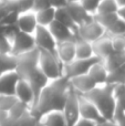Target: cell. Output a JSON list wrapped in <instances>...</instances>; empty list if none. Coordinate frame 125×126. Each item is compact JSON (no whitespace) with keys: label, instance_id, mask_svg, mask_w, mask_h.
Wrapping results in <instances>:
<instances>
[{"label":"cell","instance_id":"cell-31","mask_svg":"<svg viewBox=\"0 0 125 126\" xmlns=\"http://www.w3.org/2000/svg\"><path fill=\"white\" fill-rule=\"evenodd\" d=\"M72 126H99V123L92 120H88V118L79 117V120L74 123Z\"/></svg>","mask_w":125,"mask_h":126},{"label":"cell","instance_id":"cell-15","mask_svg":"<svg viewBox=\"0 0 125 126\" xmlns=\"http://www.w3.org/2000/svg\"><path fill=\"white\" fill-rule=\"evenodd\" d=\"M55 54L58 59L63 65L72 62L75 59V42L74 40L70 41H64L57 43L55 49Z\"/></svg>","mask_w":125,"mask_h":126},{"label":"cell","instance_id":"cell-7","mask_svg":"<svg viewBox=\"0 0 125 126\" xmlns=\"http://www.w3.org/2000/svg\"><path fill=\"white\" fill-rule=\"evenodd\" d=\"M99 60L101 59L97 57H92L90 59H74L72 62L63 65V75L68 79H71L73 76L86 74L92 64Z\"/></svg>","mask_w":125,"mask_h":126},{"label":"cell","instance_id":"cell-11","mask_svg":"<svg viewBox=\"0 0 125 126\" xmlns=\"http://www.w3.org/2000/svg\"><path fill=\"white\" fill-rule=\"evenodd\" d=\"M15 97L17 101L27 105L30 109H32L33 104H34L35 100H37V96H35L33 87L31 86V84L28 81L23 80V79H20L18 81L17 86H16Z\"/></svg>","mask_w":125,"mask_h":126},{"label":"cell","instance_id":"cell-21","mask_svg":"<svg viewBox=\"0 0 125 126\" xmlns=\"http://www.w3.org/2000/svg\"><path fill=\"white\" fill-rule=\"evenodd\" d=\"M75 59H90L95 57L93 52L92 43L82 40L80 38H75Z\"/></svg>","mask_w":125,"mask_h":126},{"label":"cell","instance_id":"cell-20","mask_svg":"<svg viewBox=\"0 0 125 126\" xmlns=\"http://www.w3.org/2000/svg\"><path fill=\"white\" fill-rule=\"evenodd\" d=\"M38 24L41 27H49L55 20V9L50 6L35 10Z\"/></svg>","mask_w":125,"mask_h":126},{"label":"cell","instance_id":"cell-35","mask_svg":"<svg viewBox=\"0 0 125 126\" xmlns=\"http://www.w3.org/2000/svg\"><path fill=\"white\" fill-rule=\"evenodd\" d=\"M117 16H119L122 20H124L125 21V6L124 7H120V8L117 9Z\"/></svg>","mask_w":125,"mask_h":126},{"label":"cell","instance_id":"cell-27","mask_svg":"<svg viewBox=\"0 0 125 126\" xmlns=\"http://www.w3.org/2000/svg\"><path fill=\"white\" fill-rule=\"evenodd\" d=\"M115 101H116V109L125 113V85L119 84L114 87Z\"/></svg>","mask_w":125,"mask_h":126},{"label":"cell","instance_id":"cell-17","mask_svg":"<svg viewBox=\"0 0 125 126\" xmlns=\"http://www.w3.org/2000/svg\"><path fill=\"white\" fill-rule=\"evenodd\" d=\"M92 47H93L94 55L97 58H100L101 60H104L105 58H108L109 55H111L113 52H114V48H113V43H112V38H111L109 34H105L104 37H102L101 39H99L95 42H93Z\"/></svg>","mask_w":125,"mask_h":126},{"label":"cell","instance_id":"cell-5","mask_svg":"<svg viewBox=\"0 0 125 126\" xmlns=\"http://www.w3.org/2000/svg\"><path fill=\"white\" fill-rule=\"evenodd\" d=\"M35 48L37 47L33 35L21 32L19 30L11 40V55L13 57H19L24 53H28L34 50Z\"/></svg>","mask_w":125,"mask_h":126},{"label":"cell","instance_id":"cell-32","mask_svg":"<svg viewBox=\"0 0 125 126\" xmlns=\"http://www.w3.org/2000/svg\"><path fill=\"white\" fill-rule=\"evenodd\" d=\"M113 120H114V122L116 123L117 126H125V113L116 109Z\"/></svg>","mask_w":125,"mask_h":126},{"label":"cell","instance_id":"cell-1","mask_svg":"<svg viewBox=\"0 0 125 126\" xmlns=\"http://www.w3.org/2000/svg\"><path fill=\"white\" fill-rule=\"evenodd\" d=\"M69 87V79L64 75L57 80L49 81L39 93L35 103L31 109L37 118L51 111H62L66 100Z\"/></svg>","mask_w":125,"mask_h":126},{"label":"cell","instance_id":"cell-29","mask_svg":"<svg viewBox=\"0 0 125 126\" xmlns=\"http://www.w3.org/2000/svg\"><path fill=\"white\" fill-rule=\"evenodd\" d=\"M94 18L95 20H97L105 28V30H108L115 22V20L119 18V16H117V12H115V13H105V15H96L94 16Z\"/></svg>","mask_w":125,"mask_h":126},{"label":"cell","instance_id":"cell-18","mask_svg":"<svg viewBox=\"0 0 125 126\" xmlns=\"http://www.w3.org/2000/svg\"><path fill=\"white\" fill-rule=\"evenodd\" d=\"M88 74H89V76L94 81L96 85H103V84L108 83L110 72L106 69L103 60H99V61H96L94 64H92V66L89 69Z\"/></svg>","mask_w":125,"mask_h":126},{"label":"cell","instance_id":"cell-30","mask_svg":"<svg viewBox=\"0 0 125 126\" xmlns=\"http://www.w3.org/2000/svg\"><path fill=\"white\" fill-rule=\"evenodd\" d=\"M101 0H81V4L85 8V10L92 16H94L95 10H96L97 4L100 3Z\"/></svg>","mask_w":125,"mask_h":126},{"label":"cell","instance_id":"cell-37","mask_svg":"<svg viewBox=\"0 0 125 126\" xmlns=\"http://www.w3.org/2000/svg\"><path fill=\"white\" fill-rule=\"evenodd\" d=\"M81 0H68V2L70 3V2H80Z\"/></svg>","mask_w":125,"mask_h":126},{"label":"cell","instance_id":"cell-24","mask_svg":"<svg viewBox=\"0 0 125 126\" xmlns=\"http://www.w3.org/2000/svg\"><path fill=\"white\" fill-rule=\"evenodd\" d=\"M117 9H119V6L116 4L115 0H101L96 7L94 16L105 15V13H115L117 12Z\"/></svg>","mask_w":125,"mask_h":126},{"label":"cell","instance_id":"cell-36","mask_svg":"<svg viewBox=\"0 0 125 126\" xmlns=\"http://www.w3.org/2000/svg\"><path fill=\"white\" fill-rule=\"evenodd\" d=\"M115 2H116V4L119 6V8L125 6V0H115Z\"/></svg>","mask_w":125,"mask_h":126},{"label":"cell","instance_id":"cell-4","mask_svg":"<svg viewBox=\"0 0 125 126\" xmlns=\"http://www.w3.org/2000/svg\"><path fill=\"white\" fill-rule=\"evenodd\" d=\"M106 34V30L95 18L93 17L91 20L86 21L85 23L81 24L77 29V38L93 43L96 40L101 39Z\"/></svg>","mask_w":125,"mask_h":126},{"label":"cell","instance_id":"cell-16","mask_svg":"<svg viewBox=\"0 0 125 126\" xmlns=\"http://www.w3.org/2000/svg\"><path fill=\"white\" fill-rule=\"evenodd\" d=\"M66 10L69 11L71 18L74 21V23L77 24V27L85 23L86 21H89L93 18V16L85 10V8L81 4V2H70L66 6Z\"/></svg>","mask_w":125,"mask_h":126},{"label":"cell","instance_id":"cell-9","mask_svg":"<svg viewBox=\"0 0 125 126\" xmlns=\"http://www.w3.org/2000/svg\"><path fill=\"white\" fill-rule=\"evenodd\" d=\"M16 26L21 32L32 35L34 34L35 30L39 26L37 21V16H35L34 9H30V10H26L18 13Z\"/></svg>","mask_w":125,"mask_h":126},{"label":"cell","instance_id":"cell-26","mask_svg":"<svg viewBox=\"0 0 125 126\" xmlns=\"http://www.w3.org/2000/svg\"><path fill=\"white\" fill-rule=\"evenodd\" d=\"M17 58L11 54H0V75L9 70L16 69Z\"/></svg>","mask_w":125,"mask_h":126},{"label":"cell","instance_id":"cell-23","mask_svg":"<svg viewBox=\"0 0 125 126\" xmlns=\"http://www.w3.org/2000/svg\"><path fill=\"white\" fill-rule=\"evenodd\" d=\"M55 20L59 22H61V23H63L64 26L69 27V28L73 29V30L77 32V24L74 23V21L72 20V18H71L70 13H69V11L66 10V7L65 8H59V9H55Z\"/></svg>","mask_w":125,"mask_h":126},{"label":"cell","instance_id":"cell-8","mask_svg":"<svg viewBox=\"0 0 125 126\" xmlns=\"http://www.w3.org/2000/svg\"><path fill=\"white\" fill-rule=\"evenodd\" d=\"M34 42L35 47L39 50L48 51V52L55 53V49H57V41L51 34L50 30L48 27H41L38 26L37 30H35L34 34Z\"/></svg>","mask_w":125,"mask_h":126},{"label":"cell","instance_id":"cell-19","mask_svg":"<svg viewBox=\"0 0 125 126\" xmlns=\"http://www.w3.org/2000/svg\"><path fill=\"white\" fill-rule=\"evenodd\" d=\"M38 126H68L62 111H51L38 118Z\"/></svg>","mask_w":125,"mask_h":126},{"label":"cell","instance_id":"cell-22","mask_svg":"<svg viewBox=\"0 0 125 126\" xmlns=\"http://www.w3.org/2000/svg\"><path fill=\"white\" fill-rule=\"evenodd\" d=\"M103 62L109 72L114 71L115 69H117L120 65L125 62V52H115L114 51L111 55L105 58Z\"/></svg>","mask_w":125,"mask_h":126},{"label":"cell","instance_id":"cell-25","mask_svg":"<svg viewBox=\"0 0 125 126\" xmlns=\"http://www.w3.org/2000/svg\"><path fill=\"white\" fill-rule=\"evenodd\" d=\"M108 83L114 85H119V84L125 85V62L120 65L117 69H115L114 71L110 72Z\"/></svg>","mask_w":125,"mask_h":126},{"label":"cell","instance_id":"cell-28","mask_svg":"<svg viewBox=\"0 0 125 126\" xmlns=\"http://www.w3.org/2000/svg\"><path fill=\"white\" fill-rule=\"evenodd\" d=\"M106 34L111 37H116V35H125V21L121 18H117L115 22L106 30Z\"/></svg>","mask_w":125,"mask_h":126},{"label":"cell","instance_id":"cell-34","mask_svg":"<svg viewBox=\"0 0 125 126\" xmlns=\"http://www.w3.org/2000/svg\"><path fill=\"white\" fill-rule=\"evenodd\" d=\"M99 126H117L114 120H103L99 123Z\"/></svg>","mask_w":125,"mask_h":126},{"label":"cell","instance_id":"cell-38","mask_svg":"<svg viewBox=\"0 0 125 126\" xmlns=\"http://www.w3.org/2000/svg\"><path fill=\"white\" fill-rule=\"evenodd\" d=\"M37 126H38V125H37Z\"/></svg>","mask_w":125,"mask_h":126},{"label":"cell","instance_id":"cell-6","mask_svg":"<svg viewBox=\"0 0 125 126\" xmlns=\"http://www.w3.org/2000/svg\"><path fill=\"white\" fill-rule=\"evenodd\" d=\"M63 115L66 120L68 126H72L79 120L80 117V110H79V93L71 87H69L66 100L63 106Z\"/></svg>","mask_w":125,"mask_h":126},{"label":"cell","instance_id":"cell-13","mask_svg":"<svg viewBox=\"0 0 125 126\" xmlns=\"http://www.w3.org/2000/svg\"><path fill=\"white\" fill-rule=\"evenodd\" d=\"M48 28L50 30L51 34L55 39L57 43L64 42V41H70V40H75V38H77V32L73 29L64 26L63 23L57 21V20H54Z\"/></svg>","mask_w":125,"mask_h":126},{"label":"cell","instance_id":"cell-3","mask_svg":"<svg viewBox=\"0 0 125 126\" xmlns=\"http://www.w3.org/2000/svg\"><path fill=\"white\" fill-rule=\"evenodd\" d=\"M38 65L40 71L47 76L49 81L57 80L63 75V64L60 62L55 53L39 50Z\"/></svg>","mask_w":125,"mask_h":126},{"label":"cell","instance_id":"cell-12","mask_svg":"<svg viewBox=\"0 0 125 126\" xmlns=\"http://www.w3.org/2000/svg\"><path fill=\"white\" fill-rule=\"evenodd\" d=\"M79 110H80V117L92 120L97 123L103 121V117L100 114L96 106L88 97H85L84 95H81V94H79Z\"/></svg>","mask_w":125,"mask_h":126},{"label":"cell","instance_id":"cell-10","mask_svg":"<svg viewBox=\"0 0 125 126\" xmlns=\"http://www.w3.org/2000/svg\"><path fill=\"white\" fill-rule=\"evenodd\" d=\"M20 76L16 69L9 70L0 75V96L1 97H11L15 96L16 86Z\"/></svg>","mask_w":125,"mask_h":126},{"label":"cell","instance_id":"cell-33","mask_svg":"<svg viewBox=\"0 0 125 126\" xmlns=\"http://www.w3.org/2000/svg\"><path fill=\"white\" fill-rule=\"evenodd\" d=\"M48 2H49V6L54 9L65 8L69 3L68 0H48Z\"/></svg>","mask_w":125,"mask_h":126},{"label":"cell","instance_id":"cell-14","mask_svg":"<svg viewBox=\"0 0 125 126\" xmlns=\"http://www.w3.org/2000/svg\"><path fill=\"white\" fill-rule=\"evenodd\" d=\"M70 85L74 91H77L79 94L84 95V94L89 93L90 91H92L94 87H96L97 85L95 84V82L89 76V74H81V75H77L73 78L69 79Z\"/></svg>","mask_w":125,"mask_h":126},{"label":"cell","instance_id":"cell-2","mask_svg":"<svg viewBox=\"0 0 125 126\" xmlns=\"http://www.w3.org/2000/svg\"><path fill=\"white\" fill-rule=\"evenodd\" d=\"M114 84L106 83L103 85H97L96 87L84 94L99 110L103 120H113L116 111V101H115Z\"/></svg>","mask_w":125,"mask_h":126}]
</instances>
